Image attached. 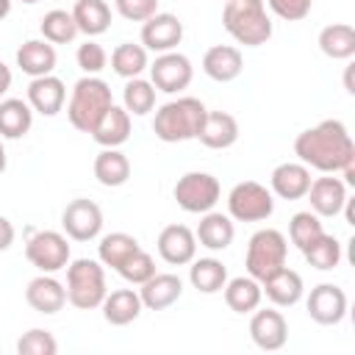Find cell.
Returning a JSON list of instances; mask_svg holds the SVG:
<instances>
[{
  "instance_id": "4dcf8cb0",
  "label": "cell",
  "mask_w": 355,
  "mask_h": 355,
  "mask_svg": "<svg viewBox=\"0 0 355 355\" xmlns=\"http://www.w3.org/2000/svg\"><path fill=\"white\" fill-rule=\"evenodd\" d=\"M33 125V108L22 97L0 100V139H22Z\"/></svg>"
},
{
  "instance_id": "6da1fadb",
  "label": "cell",
  "mask_w": 355,
  "mask_h": 355,
  "mask_svg": "<svg viewBox=\"0 0 355 355\" xmlns=\"http://www.w3.org/2000/svg\"><path fill=\"white\" fill-rule=\"evenodd\" d=\"M294 155L322 175H336L355 161V141L341 119H322L294 139Z\"/></svg>"
},
{
  "instance_id": "2e32d148",
  "label": "cell",
  "mask_w": 355,
  "mask_h": 355,
  "mask_svg": "<svg viewBox=\"0 0 355 355\" xmlns=\"http://www.w3.org/2000/svg\"><path fill=\"white\" fill-rule=\"evenodd\" d=\"M311 169L302 161H286L277 164L269 175V191L280 200H302L311 189Z\"/></svg>"
},
{
  "instance_id": "30bf717a",
  "label": "cell",
  "mask_w": 355,
  "mask_h": 355,
  "mask_svg": "<svg viewBox=\"0 0 355 355\" xmlns=\"http://www.w3.org/2000/svg\"><path fill=\"white\" fill-rule=\"evenodd\" d=\"M147 69H150V83L155 86V92H164V94H180L183 89H189V83L194 78V67H191L189 55H183L178 50L158 53Z\"/></svg>"
},
{
  "instance_id": "ee69618b",
  "label": "cell",
  "mask_w": 355,
  "mask_h": 355,
  "mask_svg": "<svg viewBox=\"0 0 355 355\" xmlns=\"http://www.w3.org/2000/svg\"><path fill=\"white\" fill-rule=\"evenodd\" d=\"M114 8L128 22H144L158 11V0H114Z\"/></svg>"
},
{
  "instance_id": "bcb514c9",
  "label": "cell",
  "mask_w": 355,
  "mask_h": 355,
  "mask_svg": "<svg viewBox=\"0 0 355 355\" xmlns=\"http://www.w3.org/2000/svg\"><path fill=\"white\" fill-rule=\"evenodd\" d=\"M8 89H11V69L0 61V97H3Z\"/></svg>"
},
{
  "instance_id": "f35d334b",
  "label": "cell",
  "mask_w": 355,
  "mask_h": 355,
  "mask_svg": "<svg viewBox=\"0 0 355 355\" xmlns=\"http://www.w3.org/2000/svg\"><path fill=\"white\" fill-rule=\"evenodd\" d=\"M324 233V225H322V216H316L313 211H297L288 222V239L291 244L302 252L305 247H311L319 236Z\"/></svg>"
},
{
  "instance_id": "836d02e7",
  "label": "cell",
  "mask_w": 355,
  "mask_h": 355,
  "mask_svg": "<svg viewBox=\"0 0 355 355\" xmlns=\"http://www.w3.org/2000/svg\"><path fill=\"white\" fill-rule=\"evenodd\" d=\"M136 250H141L139 239L130 236V233L116 230V233H108V236L100 239V244H97V261H100L103 266H111V269L116 272Z\"/></svg>"
},
{
  "instance_id": "d6986e66",
  "label": "cell",
  "mask_w": 355,
  "mask_h": 355,
  "mask_svg": "<svg viewBox=\"0 0 355 355\" xmlns=\"http://www.w3.org/2000/svg\"><path fill=\"white\" fill-rule=\"evenodd\" d=\"M28 105L42 114V116H55L64 103H67V86L61 78L55 75H42V78H31L28 83Z\"/></svg>"
},
{
  "instance_id": "d590c367",
  "label": "cell",
  "mask_w": 355,
  "mask_h": 355,
  "mask_svg": "<svg viewBox=\"0 0 355 355\" xmlns=\"http://www.w3.org/2000/svg\"><path fill=\"white\" fill-rule=\"evenodd\" d=\"M122 108L130 116H144L155 108V86L150 80L139 78H128L125 89H122Z\"/></svg>"
},
{
  "instance_id": "e0dca14e",
  "label": "cell",
  "mask_w": 355,
  "mask_h": 355,
  "mask_svg": "<svg viewBox=\"0 0 355 355\" xmlns=\"http://www.w3.org/2000/svg\"><path fill=\"white\" fill-rule=\"evenodd\" d=\"M311 200V211L316 216H338L344 202H347V186L341 178H333V175H322V178H313L311 180V189L305 194Z\"/></svg>"
},
{
  "instance_id": "603a6c76",
  "label": "cell",
  "mask_w": 355,
  "mask_h": 355,
  "mask_svg": "<svg viewBox=\"0 0 355 355\" xmlns=\"http://www.w3.org/2000/svg\"><path fill=\"white\" fill-rule=\"evenodd\" d=\"M200 225L194 230V239L200 247L211 250V252H222L233 244V236H236V225L227 214H219V211H205L200 214Z\"/></svg>"
},
{
  "instance_id": "f1b7e54d",
  "label": "cell",
  "mask_w": 355,
  "mask_h": 355,
  "mask_svg": "<svg viewBox=\"0 0 355 355\" xmlns=\"http://www.w3.org/2000/svg\"><path fill=\"white\" fill-rule=\"evenodd\" d=\"M72 19L78 25V33L86 39H94L111 28V8L105 0H75Z\"/></svg>"
},
{
  "instance_id": "ffe728a7",
  "label": "cell",
  "mask_w": 355,
  "mask_h": 355,
  "mask_svg": "<svg viewBox=\"0 0 355 355\" xmlns=\"http://www.w3.org/2000/svg\"><path fill=\"white\" fill-rule=\"evenodd\" d=\"M261 291L266 294V300L275 308H291V305H297L302 300L305 283H302L300 272H294L288 266H280L277 272H272L269 277L261 280Z\"/></svg>"
},
{
  "instance_id": "5bb4252c",
  "label": "cell",
  "mask_w": 355,
  "mask_h": 355,
  "mask_svg": "<svg viewBox=\"0 0 355 355\" xmlns=\"http://www.w3.org/2000/svg\"><path fill=\"white\" fill-rule=\"evenodd\" d=\"M250 338L258 349L263 352H275L283 349L288 341V322L277 308H263V311H252L250 319Z\"/></svg>"
},
{
  "instance_id": "d4e9b609",
  "label": "cell",
  "mask_w": 355,
  "mask_h": 355,
  "mask_svg": "<svg viewBox=\"0 0 355 355\" xmlns=\"http://www.w3.org/2000/svg\"><path fill=\"white\" fill-rule=\"evenodd\" d=\"M197 139L208 147V150H227L239 141V122L233 114L227 111H208Z\"/></svg>"
},
{
  "instance_id": "4316f807",
  "label": "cell",
  "mask_w": 355,
  "mask_h": 355,
  "mask_svg": "<svg viewBox=\"0 0 355 355\" xmlns=\"http://www.w3.org/2000/svg\"><path fill=\"white\" fill-rule=\"evenodd\" d=\"M100 147H122L130 139V114L122 105H111L100 122L94 125V130L89 133Z\"/></svg>"
},
{
  "instance_id": "c3c4849f",
  "label": "cell",
  "mask_w": 355,
  "mask_h": 355,
  "mask_svg": "<svg viewBox=\"0 0 355 355\" xmlns=\"http://www.w3.org/2000/svg\"><path fill=\"white\" fill-rule=\"evenodd\" d=\"M11 3H14V0H0V22L11 14Z\"/></svg>"
},
{
  "instance_id": "7dc6e473",
  "label": "cell",
  "mask_w": 355,
  "mask_h": 355,
  "mask_svg": "<svg viewBox=\"0 0 355 355\" xmlns=\"http://www.w3.org/2000/svg\"><path fill=\"white\" fill-rule=\"evenodd\" d=\"M352 69H355V67L349 64V67H347V72H344V89H347L349 94H355V86H352Z\"/></svg>"
},
{
  "instance_id": "b9f144b4",
  "label": "cell",
  "mask_w": 355,
  "mask_h": 355,
  "mask_svg": "<svg viewBox=\"0 0 355 355\" xmlns=\"http://www.w3.org/2000/svg\"><path fill=\"white\" fill-rule=\"evenodd\" d=\"M75 61H78V67H80L86 75H100V72L105 69V64H108V53H105L103 44H97L94 39H86V42L78 47Z\"/></svg>"
},
{
  "instance_id": "4fadbf2b",
  "label": "cell",
  "mask_w": 355,
  "mask_h": 355,
  "mask_svg": "<svg viewBox=\"0 0 355 355\" xmlns=\"http://www.w3.org/2000/svg\"><path fill=\"white\" fill-rule=\"evenodd\" d=\"M183 42V22L169 11H155L141 22V47L147 53H169Z\"/></svg>"
},
{
  "instance_id": "ba28073f",
  "label": "cell",
  "mask_w": 355,
  "mask_h": 355,
  "mask_svg": "<svg viewBox=\"0 0 355 355\" xmlns=\"http://www.w3.org/2000/svg\"><path fill=\"white\" fill-rule=\"evenodd\" d=\"M172 197L186 214H205L219 202L222 186L211 172H186L183 178H178Z\"/></svg>"
},
{
  "instance_id": "ac0fdd59",
  "label": "cell",
  "mask_w": 355,
  "mask_h": 355,
  "mask_svg": "<svg viewBox=\"0 0 355 355\" xmlns=\"http://www.w3.org/2000/svg\"><path fill=\"white\" fill-rule=\"evenodd\" d=\"M25 302L36 313L53 316V313H58L67 305V288H64L61 280H55L53 275H44L42 272L33 280H28V286H25Z\"/></svg>"
},
{
  "instance_id": "83f0119b",
  "label": "cell",
  "mask_w": 355,
  "mask_h": 355,
  "mask_svg": "<svg viewBox=\"0 0 355 355\" xmlns=\"http://www.w3.org/2000/svg\"><path fill=\"white\" fill-rule=\"evenodd\" d=\"M94 178L100 186L105 189H116V186H125L128 178H130V161L128 155L119 150V147H103L94 158Z\"/></svg>"
},
{
  "instance_id": "e575fe53",
  "label": "cell",
  "mask_w": 355,
  "mask_h": 355,
  "mask_svg": "<svg viewBox=\"0 0 355 355\" xmlns=\"http://www.w3.org/2000/svg\"><path fill=\"white\" fill-rule=\"evenodd\" d=\"M150 67V55L141 44H133V42H122L114 47L111 53V69L119 75V78H139L144 69Z\"/></svg>"
},
{
  "instance_id": "7402d4cb",
  "label": "cell",
  "mask_w": 355,
  "mask_h": 355,
  "mask_svg": "<svg viewBox=\"0 0 355 355\" xmlns=\"http://www.w3.org/2000/svg\"><path fill=\"white\" fill-rule=\"evenodd\" d=\"M241 69H244V58H241V50L233 44H214L202 55V72L216 83L236 80Z\"/></svg>"
},
{
  "instance_id": "7a4b0ae2",
  "label": "cell",
  "mask_w": 355,
  "mask_h": 355,
  "mask_svg": "<svg viewBox=\"0 0 355 355\" xmlns=\"http://www.w3.org/2000/svg\"><path fill=\"white\" fill-rule=\"evenodd\" d=\"M205 114H208V108L202 105V100H197V97H175V100L164 103L155 111L153 133H155V139H161L166 144L197 139Z\"/></svg>"
},
{
  "instance_id": "74e56055",
  "label": "cell",
  "mask_w": 355,
  "mask_h": 355,
  "mask_svg": "<svg viewBox=\"0 0 355 355\" xmlns=\"http://www.w3.org/2000/svg\"><path fill=\"white\" fill-rule=\"evenodd\" d=\"M302 255H305V261L313 266V269H319V272H330V269H336L338 263H341V241L333 236V233H322L311 247H305L302 250Z\"/></svg>"
},
{
  "instance_id": "cb8c5ba5",
  "label": "cell",
  "mask_w": 355,
  "mask_h": 355,
  "mask_svg": "<svg viewBox=\"0 0 355 355\" xmlns=\"http://www.w3.org/2000/svg\"><path fill=\"white\" fill-rule=\"evenodd\" d=\"M55 64H58L55 44H50L47 39H28V42H22L19 50H17V67H19L28 78L53 75Z\"/></svg>"
},
{
  "instance_id": "f6af8a7d",
  "label": "cell",
  "mask_w": 355,
  "mask_h": 355,
  "mask_svg": "<svg viewBox=\"0 0 355 355\" xmlns=\"http://www.w3.org/2000/svg\"><path fill=\"white\" fill-rule=\"evenodd\" d=\"M14 239H17V230H14L11 219L0 216V252H6V250L14 244Z\"/></svg>"
},
{
  "instance_id": "9a60e30c",
  "label": "cell",
  "mask_w": 355,
  "mask_h": 355,
  "mask_svg": "<svg viewBox=\"0 0 355 355\" xmlns=\"http://www.w3.org/2000/svg\"><path fill=\"white\" fill-rule=\"evenodd\" d=\"M155 247L169 266H186L197 258V239H194V230L186 225H166L158 233Z\"/></svg>"
},
{
  "instance_id": "277c9868",
  "label": "cell",
  "mask_w": 355,
  "mask_h": 355,
  "mask_svg": "<svg viewBox=\"0 0 355 355\" xmlns=\"http://www.w3.org/2000/svg\"><path fill=\"white\" fill-rule=\"evenodd\" d=\"M114 105L111 97V86L100 78V75H83L75 86L72 94L67 100V119L75 130L80 133H92L94 125L100 122V116Z\"/></svg>"
},
{
  "instance_id": "7c38bea8",
  "label": "cell",
  "mask_w": 355,
  "mask_h": 355,
  "mask_svg": "<svg viewBox=\"0 0 355 355\" xmlns=\"http://www.w3.org/2000/svg\"><path fill=\"white\" fill-rule=\"evenodd\" d=\"M305 308H308V316L316 322V324H324V327H333V324H341L344 316H347V308H349V300H347V291L336 283H319L311 288L308 300H305Z\"/></svg>"
},
{
  "instance_id": "d6a6232c",
  "label": "cell",
  "mask_w": 355,
  "mask_h": 355,
  "mask_svg": "<svg viewBox=\"0 0 355 355\" xmlns=\"http://www.w3.org/2000/svg\"><path fill=\"white\" fill-rule=\"evenodd\" d=\"M189 283L200 294H216L227 283V266L219 258H194L189 266Z\"/></svg>"
},
{
  "instance_id": "f907efd6",
  "label": "cell",
  "mask_w": 355,
  "mask_h": 355,
  "mask_svg": "<svg viewBox=\"0 0 355 355\" xmlns=\"http://www.w3.org/2000/svg\"><path fill=\"white\" fill-rule=\"evenodd\" d=\"M19 3H25V6H33V3H42V0H19Z\"/></svg>"
},
{
  "instance_id": "44dd1931",
  "label": "cell",
  "mask_w": 355,
  "mask_h": 355,
  "mask_svg": "<svg viewBox=\"0 0 355 355\" xmlns=\"http://www.w3.org/2000/svg\"><path fill=\"white\" fill-rule=\"evenodd\" d=\"M180 294H183V280L172 272H155L139 288L141 305L147 311H166L169 305H175L180 300Z\"/></svg>"
},
{
  "instance_id": "3957f363",
  "label": "cell",
  "mask_w": 355,
  "mask_h": 355,
  "mask_svg": "<svg viewBox=\"0 0 355 355\" xmlns=\"http://www.w3.org/2000/svg\"><path fill=\"white\" fill-rule=\"evenodd\" d=\"M222 25L244 47H261L272 39V19L263 0H225Z\"/></svg>"
},
{
  "instance_id": "1f68e13d",
  "label": "cell",
  "mask_w": 355,
  "mask_h": 355,
  "mask_svg": "<svg viewBox=\"0 0 355 355\" xmlns=\"http://www.w3.org/2000/svg\"><path fill=\"white\" fill-rule=\"evenodd\" d=\"M319 50L333 61H349L355 55V28L349 22H333L322 28Z\"/></svg>"
},
{
  "instance_id": "484cf974",
  "label": "cell",
  "mask_w": 355,
  "mask_h": 355,
  "mask_svg": "<svg viewBox=\"0 0 355 355\" xmlns=\"http://www.w3.org/2000/svg\"><path fill=\"white\" fill-rule=\"evenodd\" d=\"M100 308H103V319H105L108 324H114V327H125V324L136 322V319L141 316V311H144L141 297H139V291H133V288L108 291Z\"/></svg>"
},
{
  "instance_id": "8fae6325",
  "label": "cell",
  "mask_w": 355,
  "mask_h": 355,
  "mask_svg": "<svg viewBox=\"0 0 355 355\" xmlns=\"http://www.w3.org/2000/svg\"><path fill=\"white\" fill-rule=\"evenodd\" d=\"M61 227L64 236L72 241H94L103 230V211L94 200L78 197L61 211Z\"/></svg>"
},
{
  "instance_id": "5b68a950",
  "label": "cell",
  "mask_w": 355,
  "mask_h": 355,
  "mask_svg": "<svg viewBox=\"0 0 355 355\" xmlns=\"http://www.w3.org/2000/svg\"><path fill=\"white\" fill-rule=\"evenodd\" d=\"M67 302L78 311H94L103 305L108 286H105V266L94 258H75L67 263Z\"/></svg>"
},
{
  "instance_id": "ab89813d",
  "label": "cell",
  "mask_w": 355,
  "mask_h": 355,
  "mask_svg": "<svg viewBox=\"0 0 355 355\" xmlns=\"http://www.w3.org/2000/svg\"><path fill=\"white\" fill-rule=\"evenodd\" d=\"M17 352L19 355H55L58 352V341L53 338L50 330L31 327L28 333H22L17 338Z\"/></svg>"
},
{
  "instance_id": "8d00e7d4",
  "label": "cell",
  "mask_w": 355,
  "mask_h": 355,
  "mask_svg": "<svg viewBox=\"0 0 355 355\" xmlns=\"http://www.w3.org/2000/svg\"><path fill=\"white\" fill-rule=\"evenodd\" d=\"M42 39H47L50 44H69L75 42L78 36V25L72 19V11H64V8H53L42 17Z\"/></svg>"
},
{
  "instance_id": "f546056e",
  "label": "cell",
  "mask_w": 355,
  "mask_h": 355,
  "mask_svg": "<svg viewBox=\"0 0 355 355\" xmlns=\"http://www.w3.org/2000/svg\"><path fill=\"white\" fill-rule=\"evenodd\" d=\"M225 305L233 311V313H252L261 300H263V291H261V283L250 275H239V277H230L225 283Z\"/></svg>"
},
{
  "instance_id": "52a82bcc",
  "label": "cell",
  "mask_w": 355,
  "mask_h": 355,
  "mask_svg": "<svg viewBox=\"0 0 355 355\" xmlns=\"http://www.w3.org/2000/svg\"><path fill=\"white\" fill-rule=\"evenodd\" d=\"M275 211V194L258 180H241L227 194V216L236 222H263Z\"/></svg>"
},
{
  "instance_id": "681fc988",
  "label": "cell",
  "mask_w": 355,
  "mask_h": 355,
  "mask_svg": "<svg viewBox=\"0 0 355 355\" xmlns=\"http://www.w3.org/2000/svg\"><path fill=\"white\" fill-rule=\"evenodd\" d=\"M6 164H8V158H6V147H3V139H0V175L6 172Z\"/></svg>"
},
{
  "instance_id": "8992f818",
  "label": "cell",
  "mask_w": 355,
  "mask_h": 355,
  "mask_svg": "<svg viewBox=\"0 0 355 355\" xmlns=\"http://www.w3.org/2000/svg\"><path fill=\"white\" fill-rule=\"evenodd\" d=\"M286 258H288V241H286V236L280 230H275V227H261L247 241L244 266H247V275L261 283L263 277H269L272 272H277L280 266H286Z\"/></svg>"
},
{
  "instance_id": "7bdbcfd3",
  "label": "cell",
  "mask_w": 355,
  "mask_h": 355,
  "mask_svg": "<svg viewBox=\"0 0 355 355\" xmlns=\"http://www.w3.org/2000/svg\"><path fill=\"white\" fill-rule=\"evenodd\" d=\"M266 8L283 22H300L311 14L313 0H263Z\"/></svg>"
},
{
  "instance_id": "9c48e42d",
  "label": "cell",
  "mask_w": 355,
  "mask_h": 355,
  "mask_svg": "<svg viewBox=\"0 0 355 355\" xmlns=\"http://www.w3.org/2000/svg\"><path fill=\"white\" fill-rule=\"evenodd\" d=\"M25 258L39 272L55 275V272L67 269L72 252H69V241H67L64 233H58V230H36L25 241Z\"/></svg>"
},
{
  "instance_id": "60d3db41",
  "label": "cell",
  "mask_w": 355,
  "mask_h": 355,
  "mask_svg": "<svg viewBox=\"0 0 355 355\" xmlns=\"http://www.w3.org/2000/svg\"><path fill=\"white\" fill-rule=\"evenodd\" d=\"M116 272H119L122 280H128V283H133V286H141L144 280H150V277L155 275V261H153L150 252L136 250V252H133Z\"/></svg>"
}]
</instances>
